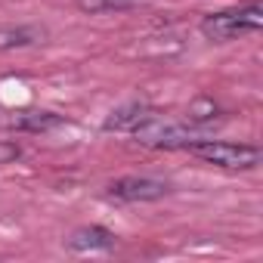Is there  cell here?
Returning a JSON list of instances; mask_svg holds the SVG:
<instances>
[{"label": "cell", "mask_w": 263, "mask_h": 263, "mask_svg": "<svg viewBox=\"0 0 263 263\" xmlns=\"http://www.w3.org/2000/svg\"><path fill=\"white\" fill-rule=\"evenodd\" d=\"M260 25H263V7L248 4V7H238V10H223V13L204 16L201 19V34L208 41L226 44V41H235L241 34H254Z\"/></svg>", "instance_id": "obj_1"}, {"label": "cell", "mask_w": 263, "mask_h": 263, "mask_svg": "<svg viewBox=\"0 0 263 263\" xmlns=\"http://www.w3.org/2000/svg\"><path fill=\"white\" fill-rule=\"evenodd\" d=\"M130 134L137 137V143L149 146V149H189L192 143L204 140L198 127L189 124H174V121H161L158 115H149L143 124H137Z\"/></svg>", "instance_id": "obj_2"}, {"label": "cell", "mask_w": 263, "mask_h": 263, "mask_svg": "<svg viewBox=\"0 0 263 263\" xmlns=\"http://www.w3.org/2000/svg\"><path fill=\"white\" fill-rule=\"evenodd\" d=\"M189 152L214 167L223 171H251L260 164V149L248 143H223V140H198L189 146Z\"/></svg>", "instance_id": "obj_3"}, {"label": "cell", "mask_w": 263, "mask_h": 263, "mask_svg": "<svg viewBox=\"0 0 263 263\" xmlns=\"http://www.w3.org/2000/svg\"><path fill=\"white\" fill-rule=\"evenodd\" d=\"M167 192H171V186L155 177H121V180L108 183V195L118 201H158Z\"/></svg>", "instance_id": "obj_4"}, {"label": "cell", "mask_w": 263, "mask_h": 263, "mask_svg": "<svg viewBox=\"0 0 263 263\" xmlns=\"http://www.w3.org/2000/svg\"><path fill=\"white\" fill-rule=\"evenodd\" d=\"M68 251L74 254H99V251H111L118 245V235L102 229V226H81L68 235Z\"/></svg>", "instance_id": "obj_5"}, {"label": "cell", "mask_w": 263, "mask_h": 263, "mask_svg": "<svg viewBox=\"0 0 263 263\" xmlns=\"http://www.w3.org/2000/svg\"><path fill=\"white\" fill-rule=\"evenodd\" d=\"M149 115H155V111H152L146 102H127V105L115 108V111L105 118L102 130H115V134H124V130H134L137 124H143Z\"/></svg>", "instance_id": "obj_6"}, {"label": "cell", "mask_w": 263, "mask_h": 263, "mask_svg": "<svg viewBox=\"0 0 263 263\" xmlns=\"http://www.w3.org/2000/svg\"><path fill=\"white\" fill-rule=\"evenodd\" d=\"M44 28L37 25H0V50H19L44 41Z\"/></svg>", "instance_id": "obj_7"}, {"label": "cell", "mask_w": 263, "mask_h": 263, "mask_svg": "<svg viewBox=\"0 0 263 263\" xmlns=\"http://www.w3.org/2000/svg\"><path fill=\"white\" fill-rule=\"evenodd\" d=\"M137 0H78V7L87 13H108V10H127Z\"/></svg>", "instance_id": "obj_8"}]
</instances>
